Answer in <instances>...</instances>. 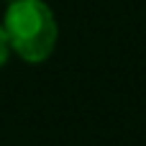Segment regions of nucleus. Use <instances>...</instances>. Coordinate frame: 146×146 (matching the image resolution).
I'll use <instances>...</instances> for the list:
<instances>
[{"label": "nucleus", "mask_w": 146, "mask_h": 146, "mask_svg": "<svg viewBox=\"0 0 146 146\" xmlns=\"http://www.w3.org/2000/svg\"><path fill=\"white\" fill-rule=\"evenodd\" d=\"M3 28L8 46L31 64L49 59L56 46V21L44 0H10Z\"/></svg>", "instance_id": "f257e3e1"}, {"label": "nucleus", "mask_w": 146, "mask_h": 146, "mask_svg": "<svg viewBox=\"0 0 146 146\" xmlns=\"http://www.w3.org/2000/svg\"><path fill=\"white\" fill-rule=\"evenodd\" d=\"M8 51H10V46H8V36H5V28H3V23H0V67L8 62Z\"/></svg>", "instance_id": "f03ea898"}]
</instances>
